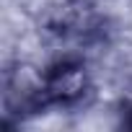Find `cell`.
<instances>
[{"mask_svg":"<svg viewBox=\"0 0 132 132\" xmlns=\"http://www.w3.org/2000/svg\"><path fill=\"white\" fill-rule=\"evenodd\" d=\"M91 93V78L80 60L65 57L49 65L42 75L44 106H78Z\"/></svg>","mask_w":132,"mask_h":132,"instance_id":"1","label":"cell"},{"mask_svg":"<svg viewBox=\"0 0 132 132\" xmlns=\"http://www.w3.org/2000/svg\"><path fill=\"white\" fill-rule=\"evenodd\" d=\"M122 124H124L127 129H132V104H129V106L122 111Z\"/></svg>","mask_w":132,"mask_h":132,"instance_id":"2","label":"cell"}]
</instances>
